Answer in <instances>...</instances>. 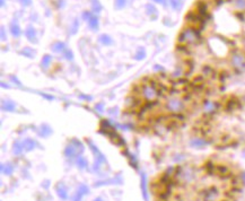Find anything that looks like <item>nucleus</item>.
I'll list each match as a JSON object with an SVG mask.
<instances>
[{
	"label": "nucleus",
	"instance_id": "1",
	"mask_svg": "<svg viewBox=\"0 0 245 201\" xmlns=\"http://www.w3.org/2000/svg\"><path fill=\"white\" fill-rule=\"evenodd\" d=\"M179 72L220 95L245 76V0H196L175 44Z\"/></svg>",
	"mask_w": 245,
	"mask_h": 201
},
{
	"label": "nucleus",
	"instance_id": "2",
	"mask_svg": "<svg viewBox=\"0 0 245 201\" xmlns=\"http://www.w3.org/2000/svg\"><path fill=\"white\" fill-rule=\"evenodd\" d=\"M215 97L207 86L181 72H156L132 87L124 110L141 130L163 136L191 128Z\"/></svg>",
	"mask_w": 245,
	"mask_h": 201
},
{
	"label": "nucleus",
	"instance_id": "3",
	"mask_svg": "<svg viewBox=\"0 0 245 201\" xmlns=\"http://www.w3.org/2000/svg\"><path fill=\"white\" fill-rule=\"evenodd\" d=\"M245 172L235 163L208 156L168 167L150 184L156 201H239Z\"/></svg>",
	"mask_w": 245,
	"mask_h": 201
},
{
	"label": "nucleus",
	"instance_id": "4",
	"mask_svg": "<svg viewBox=\"0 0 245 201\" xmlns=\"http://www.w3.org/2000/svg\"><path fill=\"white\" fill-rule=\"evenodd\" d=\"M202 145L217 149H245V88L215 97L191 126Z\"/></svg>",
	"mask_w": 245,
	"mask_h": 201
},
{
	"label": "nucleus",
	"instance_id": "5",
	"mask_svg": "<svg viewBox=\"0 0 245 201\" xmlns=\"http://www.w3.org/2000/svg\"><path fill=\"white\" fill-rule=\"evenodd\" d=\"M86 193H88V188H87L85 184H81V185L79 186V189H78L76 195L74 197V201H80L81 197L84 194H86Z\"/></svg>",
	"mask_w": 245,
	"mask_h": 201
},
{
	"label": "nucleus",
	"instance_id": "6",
	"mask_svg": "<svg viewBox=\"0 0 245 201\" xmlns=\"http://www.w3.org/2000/svg\"><path fill=\"white\" fill-rule=\"evenodd\" d=\"M25 34H26V37H27V40L29 41V42H32V43L36 42V33H35V30L32 27V26H29V27L26 30Z\"/></svg>",
	"mask_w": 245,
	"mask_h": 201
},
{
	"label": "nucleus",
	"instance_id": "7",
	"mask_svg": "<svg viewBox=\"0 0 245 201\" xmlns=\"http://www.w3.org/2000/svg\"><path fill=\"white\" fill-rule=\"evenodd\" d=\"M141 189H143V195L145 200H148V193H147V182H146V174H141Z\"/></svg>",
	"mask_w": 245,
	"mask_h": 201
},
{
	"label": "nucleus",
	"instance_id": "8",
	"mask_svg": "<svg viewBox=\"0 0 245 201\" xmlns=\"http://www.w3.org/2000/svg\"><path fill=\"white\" fill-rule=\"evenodd\" d=\"M57 190V193H58V195H59L60 198L63 199V200H66V199L68 198V193H67V191H66L65 186H63V184H58L56 188Z\"/></svg>",
	"mask_w": 245,
	"mask_h": 201
},
{
	"label": "nucleus",
	"instance_id": "9",
	"mask_svg": "<svg viewBox=\"0 0 245 201\" xmlns=\"http://www.w3.org/2000/svg\"><path fill=\"white\" fill-rule=\"evenodd\" d=\"M88 24H89L90 28H92L93 31H96L97 28H98V18H97L96 16H92V17L88 19Z\"/></svg>",
	"mask_w": 245,
	"mask_h": 201
},
{
	"label": "nucleus",
	"instance_id": "10",
	"mask_svg": "<svg viewBox=\"0 0 245 201\" xmlns=\"http://www.w3.org/2000/svg\"><path fill=\"white\" fill-rule=\"evenodd\" d=\"M34 147H35V142L32 139H26L23 142V148H24L25 150H27V152H29L32 149H34Z\"/></svg>",
	"mask_w": 245,
	"mask_h": 201
},
{
	"label": "nucleus",
	"instance_id": "11",
	"mask_svg": "<svg viewBox=\"0 0 245 201\" xmlns=\"http://www.w3.org/2000/svg\"><path fill=\"white\" fill-rule=\"evenodd\" d=\"M10 32H11L12 36H15V37H18L19 35H20V28H19L18 25L15 24V23H12V24L10 25Z\"/></svg>",
	"mask_w": 245,
	"mask_h": 201
},
{
	"label": "nucleus",
	"instance_id": "12",
	"mask_svg": "<svg viewBox=\"0 0 245 201\" xmlns=\"http://www.w3.org/2000/svg\"><path fill=\"white\" fill-rule=\"evenodd\" d=\"M65 155L67 156V157H74L75 155H76V149H75V147L74 146H71V145H69L67 148H66V150H65Z\"/></svg>",
	"mask_w": 245,
	"mask_h": 201
},
{
	"label": "nucleus",
	"instance_id": "13",
	"mask_svg": "<svg viewBox=\"0 0 245 201\" xmlns=\"http://www.w3.org/2000/svg\"><path fill=\"white\" fill-rule=\"evenodd\" d=\"M98 40H99V42L102 44H104V45H110V44H112V42H113L109 35H101Z\"/></svg>",
	"mask_w": 245,
	"mask_h": 201
},
{
	"label": "nucleus",
	"instance_id": "14",
	"mask_svg": "<svg viewBox=\"0 0 245 201\" xmlns=\"http://www.w3.org/2000/svg\"><path fill=\"white\" fill-rule=\"evenodd\" d=\"M65 49H66V45H65V43H62V42H57V43L53 44V47H52V50L54 52H61V51H63Z\"/></svg>",
	"mask_w": 245,
	"mask_h": 201
},
{
	"label": "nucleus",
	"instance_id": "15",
	"mask_svg": "<svg viewBox=\"0 0 245 201\" xmlns=\"http://www.w3.org/2000/svg\"><path fill=\"white\" fill-rule=\"evenodd\" d=\"M92 9L95 12H99L102 10V5H101V2H99L98 0H93L92 1Z\"/></svg>",
	"mask_w": 245,
	"mask_h": 201
},
{
	"label": "nucleus",
	"instance_id": "16",
	"mask_svg": "<svg viewBox=\"0 0 245 201\" xmlns=\"http://www.w3.org/2000/svg\"><path fill=\"white\" fill-rule=\"evenodd\" d=\"M1 171H2L5 174L10 175V174L14 172V166H12L11 164H7L6 166H5V165H1Z\"/></svg>",
	"mask_w": 245,
	"mask_h": 201
},
{
	"label": "nucleus",
	"instance_id": "17",
	"mask_svg": "<svg viewBox=\"0 0 245 201\" xmlns=\"http://www.w3.org/2000/svg\"><path fill=\"white\" fill-rule=\"evenodd\" d=\"M15 107V104L12 102H9V101H7V103H3L2 104V108L3 110H7V111H12Z\"/></svg>",
	"mask_w": 245,
	"mask_h": 201
},
{
	"label": "nucleus",
	"instance_id": "18",
	"mask_svg": "<svg viewBox=\"0 0 245 201\" xmlns=\"http://www.w3.org/2000/svg\"><path fill=\"white\" fill-rule=\"evenodd\" d=\"M127 3V0H115V8L116 9H122Z\"/></svg>",
	"mask_w": 245,
	"mask_h": 201
},
{
	"label": "nucleus",
	"instance_id": "19",
	"mask_svg": "<svg viewBox=\"0 0 245 201\" xmlns=\"http://www.w3.org/2000/svg\"><path fill=\"white\" fill-rule=\"evenodd\" d=\"M77 163H78V167H79V168H85V167L87 166L86 159H85V158H83V157H79V158H78Z\"/></svg>",
	"mask_w": 245,
	"mask_h": 201
},
{
	"label": "nucleus",
	"instance_id": "20",
	"mask_svg": "<svg viewBox=\"0 0 245 201\" xmlns=\"http://www.w3.org/2000/svg\"><path fill=\"white\" fill-rule=\"evenodd\" d=\"M51 60H52L51 56H44L43 59H42V66H43V67H48V66L50 65Z\"/></svg>",
	"mask_w": 245,
	"mask_h": 201
},
{
	"label": "nucleus",
	"instance_id": "21",
	"mask_svg": "<svg viewBox=\"0 0 245 201\" xmlns=\"http://www.w3.org/2000/svg\"><path fill=\"white\" fill-rule=\"evenodd\" d=\"M20 53L25 54V56L28 57V58H32V57H33V51H32V49H28V48H25L23 51H20Z\"/></svg>",
	"mask_w": 245,
	"mask_h": 201
},
{
	"label": "nucleus",
	"instance_id": "22",
	"mask_svg": "<svg viewBox=\"0 0 245 201\" xmlns=\"http://www.w3.org/2000/svg\"><path fill=\"white\" fill-rule=\"evenodd\" d=\"M23 146H20V145H15V147H14V153H15L16 155H19L20 153H22V150H23Z\"/></svg>",
	"mask_w": 245,
	"mask_h": 201
},
{
	"label": "nucleus",
	"instance_id": "23",
	"mask_svg": "<svg viewBox=\"0 0 245 201\" xmlns=\"http://www.w3.org/2000/svg\"><path fill=\"white\" fill-rule=\"evenodd\" d=\"M137 60H141V59H143L145 58V51L143 50H139L138 51V53H137V56L134 57Z\"/></svg>",
	"mask_w": 245,
	"mask_h": 201
},
{
	"label": "nucleus",
	"instance_id": "24",
	"mask_svg": "<svg viewBox=\"0 0 245 201\" xmlns=\"http://www.w3.org/2000/svg\"><path fill=\"white\" fill-rule=\"evenodd\" d=\"M78 26H79V23H78V21H75V22H74V26H72V31H71L72 34H75V33L77 32Z\"/></svg>",
	"mask_w": 245,
	"mask_h": 201
},
{
	"label": "nucleus",
	"instance_id": "25",
	"mask_svg": "<svg viewBox=\"0 0 245 201\" xmlns=\"http://www.w3.org/2000/svg\"><path fill=\"white\" fill-rule=\"evenodd\" d=\"M90 17H92V14H90L89 11H84V12H83V18H84V19L88 21Z\"/></svg>",
	"mask_w": 245,
	"mask_h": 201
},
{
	"label": "nucleus",
	"instance_id": "26",
	"mask_svg": "<svg viewBox=\"0 0 245 201\" xmlns=\"http://www.w3.org/2000/svg\"><path fill=\"white\" fill-rule=\"evenodd\" d=\"M23 6H29L32 3V0H19Z\"/></svg>",
	"mask_w": 245,
	"mask_h": 201
},
{
	"label": "nucleus",
	"instance_id": "27",
	"mask_svg": "<svg viewBox=\"0 0 245 201\" xmlns=\"http://www.w3.org/2000/svg\"><path fill=\"white\" fill-rule=\"evenodd\" d=\"M66 58H67V59H72V52L71 51H69V50L66 51Z\"/></svg>",
	"mask_w": 245,
	"mask_h": 201
},
{
	"label": "nucleus",
	"instance_id": "28",
	"mask_svg": "<svg viewBox=\"0 0 245 201\" xmlns=\"http://www.w3.org/2000/svg\"><path fill=\"white\" fill-rule=\"evenodd\" d=\"M1 39H2V40H5V39H6V34H5V28H3V27H1Z\"/></svg>",
	"mask_w": 245,
	"mask_h": 201
},
{
	"label": "nucleus",
	"instance_id": "29",
	"mask_svg": "<svg viewBox=\"0 0 245 201\" xmlns=\"http://www.w3.org/2000/svg\"><path fill=\"white\" fill-rule=\"evenodd\" d=\"M154 1H156V2H163L164 0H154Z\"/></svg>",
	"mask_w": 245,
	"mask_h": 201
},
{
	"label": "nucleus",
	"instance_id": "30",
	"mask_svg": "<svg viewBox=\"0 0 245 201\" xmlns=\"http://www.w3.org/2000/svg\"><path fill=\"white\" fill-rule=\"evenodd\" d=\"M95 201H102V200H101V199H96Z\"/></svg>",
	"mask_w": 245,
	"mask_h": 201
}]
</instances>
